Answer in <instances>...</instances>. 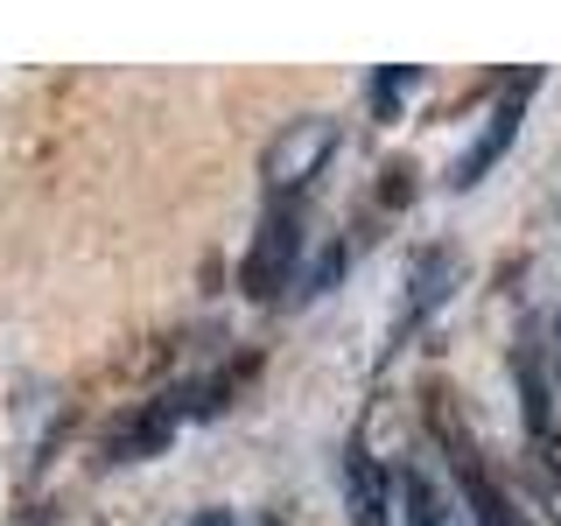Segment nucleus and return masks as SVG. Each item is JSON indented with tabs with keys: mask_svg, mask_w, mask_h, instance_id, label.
<instances>
[{
	"mask_svg": "<svg viewBox=\"0 0 561 526\" xmlns=\"http://www.w3.org/2000/svg\"><path fill=\"white\" fill-rule=\"evenodd\" d=\"M330 155H337V119H330V113H302V119H288V127L267 140V190H274L280 204L302 197L316 175H323Z\"/></svg>",
	"mask_w": 561,
	"mask_h": 526,
	"instance_id": "f257e3e1",
	"label": "nucleus"
},
{
	"mask_svg": "<svg viewBox=\"0 0 561 526\" xmlns=\"http://www.w3.org/2000/svg\"><path fill=\"white\" fill-rule=\"evenodd\" d=\"M197 393H204V386H169V393L140 400V408L119 421L113 435H105V456H113V464H140V456H154L175 428H183V414H190V408H204Z\"/></svg>",
	"mask_w": 561,
	"mask_h": 526,
	"instance_id": "f03ea898",
	"label": "nucleus"
},
{
	"mask_svg": "<svg viewBox=\"0 0 561 526\" xmlns=\"http://www.w3.org/2000/svg\"><path fill=\"white\" fill-rule=\"evenodd\" d=\"M526 92H534V78H519L513 92H505L499 105H491V119H484V134L470 140V155H456V175L449 183L456 190H470V183H484V169L499 162L505 148H513V134H519V113H526Z\"/></svg>",
	"mask_w": 561,
	"mask_h": 526,
	"instance_id": "7ed1b4c3",
	"label": "nucleus"
},
{
	"mask_svg": "<svg viewBox=\"0 0 561 526\" xmlns=\"http://www.w3.org/2000/svg\"><path fill=\"white\" fill-rule=\"evenodd\" d=\"M295 245H302V232H295V204H280L274 218L260 225V245H253V260H245V288L274 295L280 274H288V260H295Z\"/></svg>",
	"mask_w": 561,
	"mask_h": 526,
	"instance_id": "20e7f679",
	"label": "nucleus"
},
{
	"mask_svg": "<svg viewBox=\"0 0 561 526\" xmlns=\"http://www.w3.org/2000/svg\"><path fill=\"white\" fill-rule=\"evenodd\" d=\"M393 478L373 464L365 449H344V499H351V519L358 526H386V513H393Z\"/></svg>",
	"mask_w": 561,
	"mask_h": 526,
	"instance_id": "39448f33",
	"label": "nucleus"
},
{
	"mask_svg": "<svg viewBox=\"0 0 561 526\" xmlns=\"http://www.w3.org/2000/svg\"><path fill=\"white\" fill-rule=\"evenodd\" d=\"M449 274H456V260H449V253H421V260H414V281H408V309H400V330H414L421 316L443 302V295H449Z\"/></svg>",
	"mask_w": 561,
	"mask_h": 526,
	"instance_id": "423d86ee",
	"label": "nucleus"
},
{
	"mask_svg": "<svg viewBox=\"0 0 561 526\" xmlns=\"http://www.w3.org/2000/svg\"><path fill=\"white\" fill-rule=\"evenodd\" d=\"M526 464H534V491H540V505H548V513L561 519V435H554V428H534V456H526Z\"/></svg>",
	"mask_w": 561,
	"mask_h": 526,
	"instance_id": "0eeeda50",
	"label": "nucleus"
},
{
	"mask_svg": "<svg viewBox=\"0 0 561 526\" xmlns=\"http://www.w3.org/2000/svg\"><path fill=\"white\" fill-rule=\"evenodd\" d=\"M400 505H408V526H443V499H435V484L421 470L400 478Z\"/></svg>",
	"mask_w": 561,
	"mask_h": 526,
	"instance_id": "6e6552de",
	"label": "nucleus"
},
{
	"mask_svg": "<svg viewBox=\"0 0 561 526\" xmlns=\"http://www.w3.org/2000/svg\"><path fill=\"white\" fill-rule=\"evenodd\" d=\"M414 92V70H379V84H373V99H379V113H393L400 99Z\"/></svg>",
	"mask_w": 561,
	"mask_h": 526,
	"instance_id": "1a4fd4ad",
	"label": "nucleus"
},
{
	"mask_svg": "<svg viewBox=\"0 0 561 526\" xmlns=\"http://www.w3.org/2000/svg\"><path fill=\"white\" fill-rule=\"evenodd\" d=\"M197 526H232V519H225V513H204V519H197Z\"/></svg>",
	"mask_w": 561,
	"mask_h": 526,
	"instance_id": "9d476101",
	"label": "nucleus"
}]
</instances>
